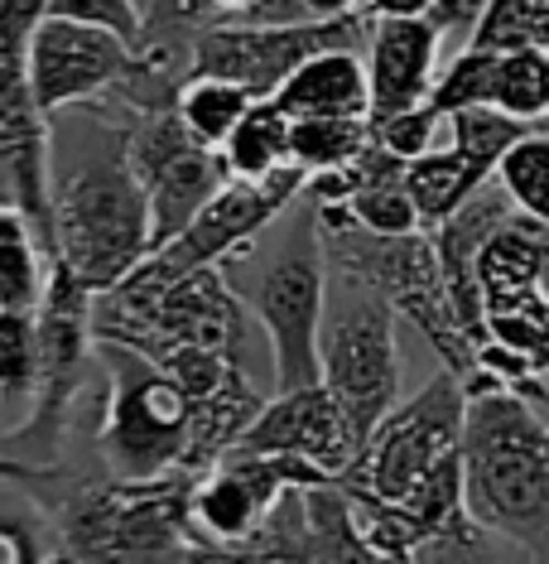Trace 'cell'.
Wrapping results in <instances>:
<instances>
[{
  "mask_svg": "<svg viewBox=\"0 0 549 564\" xmlns=\"http://www.w3.org/2000/svg\"><path fill=\"white\" fill-rule=\"evenodd\" d=\"M463 381L453 371H439L372 430L342 487L352 497H372V502H405L443 458L463 448Z\"/></svg>",
  "mask_w": 549,
  "mask_h": 564,
  "instance_id": "10",
  "label": "cell"
},
{
  "mask_svg": "<svg viewBox=\"0 0 549 564\" xmlns=\"http://www.w3.org/2000/svg\"><path fill=\"white\" fill-rule=\"evenodd\" d=\"M516 391H526V395H530V401H535V405H540V410H545V415H549V381H545V377H530V381H520V387H516Z\"/></svg>",
  "mask_w": 549,
  "mask_h": 564,
  "instance_id": "34",
  "label": "cell"
},
{
  "mask_svg": "<svg viewBox=\"0 0 549 564\" xmlns=\"http://www.w3.org/2000/svg\"><path fill=\"white\" fill-rule=\"evenodd\" d=\"M496 184L516 203V213L549 223V135L530 131L526 140H516L496 164Z\"/></svg>",
  "mask_w": 549,
  "mask_h": 564,
  "instance_id": "25",
  "label": "cell"
},
{
  "mask_svg": "<svg viewBox=\"0 0 549 564\" xmlns=\"http://www.w3.org/2000/svg\"><path fill=\"white\" fill-rule=\"evenodd\" d=\"M372 145V121L362 117H304L289 121V164L304 174L348 170V164Z\"/></svg>",
  "mask_w": 549,
  "mask_h": 564,
  "instance_id": "22",
  "label": "cell"
},
{
  "mask_svg": "<svg viewBox=\"0 0 549 564\" xmlns=\"http://www.w3.org/2000/svg\"><path fill=\"white\" fill-rule=\"evenodd\" d=\"M237 448H255V454H285L299 458L328 478H348L356 454H362V440H356L348 410L338 405V395L314 381V387L299 391H275L271 401L261 405V415L251 420V430L241 434Z\"/></svg>",
  "mask_w": 549,
  "mask_h": 564,
  "instance_id": "14",
  "label": "cell"
},
{
  "mask_svg": "<svg viewBox=\"0 0 549 564\" xmlns=\"http://www.w3.org/2000/svg\"><path fill=\"white\" fill-rule=\"evenodd\" d=\"M362 10L372 20H425L433 0H362Z\"/></svg>",
  "mask_w": 549,
  "mask_h": 564,
  "instance_id": "33",
  "label": "cell"
},
{
  "mask_svg": "<svg viewBox=\"0 0 549 564\" xmlns=\"http://www.w3.org/2000/svg\"><path fill=\"white\" fill-rule=\"evenodd\" d=\"M97 290H87L63 261L48 265L44 300L34 310L40 324V371H34V395L24 425L0 434V464L15 468H54L63 444H68L73 410L87 391V371L97 362V333H92Z\"/></svg>",
  "mask_w": 549,
  "mask_h": 564,
  "instance_id": "6",
  "label": "cell"
},
{
  "mask_svg": "<svg viewBox=\"0 0 549 564\" xmlns=\"http://www.w3.org/2000/svg\"><path fill=\"white\" fill-rule=\"evenodd\" d=\"M289 121L304 117H362L372 121V78L362 48H323L304 58L271 97Z\"/></svg>",
  "mask_w": 549,
  "mask_h": 564,
  "instance_id": "16",
  "label": "cell"
},
{
  "mask_svg": "<svg viewBox=\"0 0 549 564\" xmlns=\"http://www.w3.org/2000/svg\"><path fill=\"white\" fill-rule=\"evenodd\" d=\"M255 101L261 97H251L246 87H237L227 78H198V73H188L184 87H178V97H174V111L194 140L222 150V140L237 131V121L246 117Z\"/></svg>",
  "mask_w": 549,
  "mask_h": 564,
  "instance_id": "21",
  "label": "cell"
},
{
  "mask_svg": "<svg viewBox=\"0 0 549 564\" xmlns=\"http://www.w3.org/2000/svg\"><path fill=\"white\" fill-rule=\"evenodd\" d=\"M68 131L48 140V208H54V261H63L87 290H117L140 271L155 232L150 198L131 164V111L97 101L73 107Z\"/></svg>",
  "mask_w": 549,
  "mask_h": 564,
  "instance_id": "1",
  "label": "cell"
},
{
  "mask_svg": "<svg viewBox=\"0 0 549 564\" xmlns=\"http://www.w3.org/2000/svg\"><path fill=\"white\" fill-rule=\"evenodd\" d=\"M496 68H502V48L463 44V54H458L439 78H433L429 107L439 111V117H453V111H468V107H492Z\"/></svg>",
  "mask_w": 549,
  "mask_h": 564,
  "instance_id": "24",
  "label": "cell"
},
{
  "mask_svg": "<svg viewBox=\"0 0 549 564\" xmlns=\"http://www.w3.org/2000/svg\"><path fill=\"white\" fill-rule=\"evenodd\" d=\"M0 478L20 482L73 564H178L194 545L188 497L198 473H164V478H68L58 468H15L0 464Z\"/></svg>",
  "mask_w": 549,
  "mask_h": 564,
  "instance_id": "2",
  "label": "cell"
},
{
  "mask_svg": "<svg viewBox=\"0 0 549 564\" xmlns=\"http://www.w3.org/2000/svg\"><path fill=\"white\" fill-rule=\"evenodd\" d=\"M439 121H449V117H439L429 101H419V107H410V111H395V117L372 121V140L386 150V155L410 164V160H419V155H429L433 150V140H439Z\"/></svg>",
  "mask_w": 549,
  "mask_h": 564,
  "instance_id": "29",
  "label": "cell"
},
{
  "mask_svg": "<svg viewBox=\"0 0 549 564\" xmlns=\"http://www.w3.org/2000/svg\"><path fill=\"white\" fill-rule=\"evenodd\" d=\"M251 265V275H227L237 294L246 300L251 318L261 324L265 343H271V381L275 391H299L323 381V362H318V333H323L328 314V265L323 232H318V208L304 194L279 223L271 227V247H255L237 256ZM232 265V261H227Z\"/></svg>",
  "mask_w": 549,
  "mask_h": 564,
  "instance_id": "4",
  "label": "cell"
},
{
  "mask_svg": "<svg viewBox=\"0 0 549 564\" xmlns=\"http://www.w3.org/2000/svg\"><path fill=\"white\" fill-rule=\"evenodd\" d=\"M318 208V203H314ZM318 232H323L328 265L338 275L356 280V285L376 290L400 318L425 333L433 352L443 357V371H453L458 381L477 367V343L458 324L449 290H443L439 251H433L429 232L410 237H376L366 227H356L342 208H318Z\"/></svg>",
  "mask_w": 549,
  "mask_h": 564,
  "instance_id": "5",
  "label": "cell"
},
{
  "mask_svg": "<svg viewBox=\"0 0 549 564\" xmlns=\"http://www.w3.org/2000/svg\"><path fill=\"white\" fill-rule=\"evenodd\" d=\"M362 0H255V10L246 20L261 24H323V20H342L356 15Z\"/></svg>",
  "mask_w": 549,
  "mask_h": 564,
  "instance_id": "31",
  "label": "cell"
},
{
  "mask_svg": "<svg viewBox=\"0 0 549 564\" xmlns=\"http://www.w3.org/2000/svg\"><path fill=\"white\" fill-rule=\"evenodd\" d=\"M0 564H73L44 507L10 478H0Z\"/></svg>",
  "mask_w": 549,
  "mask_h": 564,
  "instance_id": "20",
  "label": "cell"
},
{
  "mask_svg": "<svg viewBox=\"0 0 549 564\" xmlns=\"http://www.w3.org/2000/svg\"><path fill=\"white\" fill-rule=\"evenodd\" d=\"M496 111L516 121H545V73H540V48H506L502 68H496Z\"/></svg>",
  "mask_w": 549,
  "mask_h": 564,
  "instance_id": "28",
  "label": "cell"
},
{
  "mask_svg": "<svg viewBox=\"0 0 549 564\" xmlns=\"http://www.w3.org/2000/svg\"><path fill=\"white\" fill-rule=\"evenodd\" d=\"M217 20H222L217 0H150L135 48H145V54H155L188 73V54H194L198 34L212 30Z\"/></svg>",
  "mask_w": 549,
  "mask_h": 564,
  "instance_id": "23",
  "label": "cell"
},
{
  "mask_svg": "<svg viewBox=\"0 0 549 564\" xmlns=\"http://www.w3.org/2000/svg\"><path fill=\"white\" fill-rule=\"evenodd\" d=\"M131 164L150 198V232L155 251L174 241L198 208L227 184V164L212 145L188 135L174 107L164 111H131Z\"/></svg>",
  "mask_w": 549,
  "mask_h": 564,
  "instance_id": "12",
  "label": "cell"
},
{
  "mask_svg": "<svg viewBox=\"0 0 549 564\" xmlns=\"http://www.w3.org/2000/svg\"><path fill=\"white\" fill-rule=\"evenodd\" d=\"M463 502L492 535L549 564V415L516 387L468 395Z\"/></svg>",
  "mask_w": 549,
  "mask_h": 564,
  "instance_id": "3",
  "label": "cell"
},
{
  "mask_svg": "<svg viewBox=\"0 0 549 564\" xmlns=\"http://www.w3.org/2000/svg\"><path fill=\"white\" fill-rule=\"evenodd\" d=\"M443 34L429 20H372L366 34V78H372V121L429 101L439 78Z\"/></svg>",
  "mask_w": 549,
  "mask_h": 564,
  "instance_id": "15",
  "label": "cell"
},
{
  "mask_svg": "<svg viewBox=\"0 0 549 564\" xmlns=\"http://www.w3.org/2000/svg\"><path fill=\"white\" fill-rule=\"evenodd\" d=\"M48 265L54 256L44 251L30 217L15 203H0V310H40Z\"/></svg>",
  "mask_w": 549,
  "mask_h": 564,
  "instance_id": "18",
  "label": "cell"
},
{
  "mask_svg": "<svg viewBox=\"0 0 549 564\" xmlns=\"http://www.w3.org/2000/svg\"><path fill=\"white\" fill-rule=\"evenodd\" d=\"M492 178H496L492 164L482 155H472L468 145H458V140H449V150L433 145L429 155L405 164V188H410L425 232H433L439 223H449V217L463 208L468 198H477Z\"/></svg>",
  "mask_w": 549,
  "mask_h": 564,
  "instance_id": "17",
  "label": "cell"
},
{
  "mask_svg": "<svg viewBox=\"0 0 549 564\" xmlns=\"http://www.w3.org/2000/svg\"><path fill=\"white\" fill-rule=\"evenodd\" d=\"M516 555H526V550L492 535L487 525H477L472 517H463L458 525H449V531L415 545L410 564H516Z\"/></svg>",
  "mask_w": 549,
  "mask_h": 564,
  "instance_id": "27",
  "label": "cell"
},
{
  "mask_svg": "<svg viewBox=\"0 0 549 564\" xmlns=\"http://www.w3.org/2000/svg\"><path fill=\"white\" fill-rule=\"evenodd\" d=\"M217 10H222V20H246L255 10V0H217Z\"/></svg>",
  "mask_w": 549,
  "mask_h": 564,
  "instance_id": "35",
  "label": "cell"
},
{
  "mask_svg": "<svg viewBox=\"0 0 549 564\" xmlns=\"http://www.w3.org/2000/svg\"><path fill=\"white\" fill-rule=\"evenodd\" d=\"M314 482H333V478L285 454L227 448L212 468H202L194 478V497H188L194 541L246 545L289 487H314Z\"/></svg>",
  "mask_w": 549,
  "mask_h": 564,
  "instance_id": "13",
  "label": "cell"
},
{
  "mask_svg": "<svg viewBox=\"0 0 549 564\" xmlns=\"http://www.w3.org/2000/svg\"><path fill=\"white\" fill-rule=\"evenodd\" d=\"M97 362L107 367L101 391V458L117 478H164L194 473V401L155 357L97 343Z\"/></svg>",
  "mask_w": 549,
  "mask_h": 564,
  "instance_id": "7",
  "label": "cell"
},
{
  "mask_svg": "<svg viewBox=\"0 0 549 564\" xmlns=\"http://www.w3.org/2000/svg\"><path fill=\"white\" fill-rule=\"evenodd\" d=\"M391 564H410V560H391Z\"/></svg>",
  "mask_w": 549,
  "mask_h": 564,
  "instance_id": "37",
  "label": "cell"
},
{
  "mask_svg": "<svg viewBox=\"0 0 549 564\" xmlns=\"http://www.w3.org/2000/svg\"><path fill=\"white\" fill-rule=\"evenodd\" d=\"M304 188H309V174H304L299 164H285V170H275L271 178H227L198 208V217L184 232L174 241H164L160 251H150L145 261H140V271L125 275L117 290H101V294L140 304L194 271H212V265L237 261V256H246L279 217L295 208L304 198Z\"/></svg>",
  "mask_w": 549,
  "mask_h": 564,
  "instance_id": "8",
  "label": "cell"
},
{
  "mask_svg": "<svg viewBox=\"0 0 549 564\" xmlns=\"http://www.w3.org/2000/svg\"><path fill=\"white\" fill-rule=\"evenodd\" d=\"M217 155L227 164V178H271L289 164V117L275 101H255Z\"/></svg>",
  "mask_w": 549,
  "mask_h": 564,
  "instance_id": "19",
  "label": "cell"
},
{
  "mask_svg": "<svg viewBox=\"0 0 549 564\" xmlns=\"http://www.w3.org/2000/svg\"><path fill=\"white\" fill-rule=\"evenodd\" d=\"M395 314L376 290L338 275L328 280V314L318 333V362L323 387L348 410L356 440H372V430L400 405V343H395Z\"/></svg>",
  "mask_w": 549,
  "mask_h": 564,
  "instance_id": "9",
  "label": "cell"
},
{
  "mask_svg": "<svg viewBox=\"0 0 549 564\" xmlns=\"http://www.w3.org/2000/svg\"><path fill=\"white\" fill-rule=\"evenodd\" d=\"M482 10H487V0H433L429 10V24L439 34H463V40H472V30H477Z\"/></svg>",
  "mask_w": 549,
  "mask_h": 564,
  "instance_id": "32",
  "label": "cell"
},
{
  "mask_svg": "<svg viewBox=\"0 0 549 564\" xmlns=\"http://www.w3.org/2000/svg\"><path fill=\"white\" fill-rule=\"evenodd\" d=\"M540 73H545V111H549V48H540Z\"/></svg>",
  "mask_w": 549,
  "mask_h": 564,
  "instance_id": "36",
  "label": "cell"
},
{
  "mask_svg": "<svg viewBox=\"0 0 549 564\" xmlns=\"http://www.w3.org/2000/svg\"><path fill=\"white\" fill-rule=\"evenodd\" d=\"M40 371V324L34 310H0V405L30 401Z\"/></svg>",
  "mask_w": 549,
  "mask_h": 564,
  "instance_id": "26",
  "label": "cell"
},
{
  "mask_svg": "<svg viewBox=\"0 0 549 564\" xmlns=\"http://www.w3.org/2000/svg\"><path fill=\"white\" fill-rule=\"evenodd\" d=\"M366 34H372V15L366 10L342 15V20H323V24L217 20L212 30L198 34L194 54H188V73H198V78H227V83L246 87L251 97L271 101L304 58L323 54V48H366Z\"/></svg>",
  "mask_w": 549,
  "mask_h": 564,
  "instance_id": "11",
  "label": "cell"
},
{
  "mask_svg": "<svg viewBox=\"0 0 549 564\" xmlns=\"http://www.w3.org/2000/svg\"><path fill=\"white\" fill-rule=\"evenodd\" d=\"M48 15L92 24V30H111L125 44H140V24H145V6L140 0H48Z\"/></svg>",
  "mask_w": 549,
  "mask_h": 564,
  "instance_id": "30",
  "label": "cell"
}]
</instances>
